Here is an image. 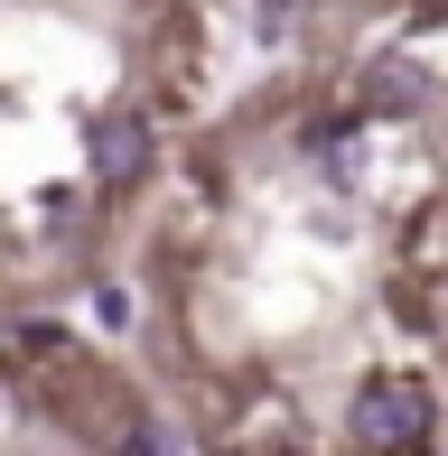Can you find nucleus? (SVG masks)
I'll list each match as a JSON object with an SVG mask.
<instances>
[{
	"label": "nucleus",
	"instance_id": "obj_2",
	"mask_svg": "<svg viewBox=\"0 0 448 456\" xmlns=\"http://www.w3.org/2000/svg\"><path fill=\"white\" fill-rule=\"evenodd\" d=\"M140 168H150V121L104 112L94 121V186H140Z\"/></svg>",
	"mask_w": 448,
	"mask_h": 456
},
{
	"label": "nucleus",
	"instance_id": "obj_3",
	"mask_svg": "<svg viewBox=\"0 0 448 456\" xmlns=\"http://www.w3.org/2000/svg\"><path fill=\"white\" fill-rule=\"evenodd\" d=\"M364 102H430V75L420 66H374L364 75Z\"/></svg>",
	"mask_w": 448,
	"mask_h": 456
},
{
	"label": "nucleus",
	"instance_id": "obj_1",
	"mask_svg": "<svg viewBox=\"0 0 448 456\" xmlns=\"http://www.w3.org/2000/svg\"><path fill=\"white\" fill-rule=\"evenodd\" d=\"M439 428V401L420 382H364L355 391V438L364 447H420Z\"/></svg>",
	"mask_w": 448,
	"mask_h": 456
}]
</instances>
